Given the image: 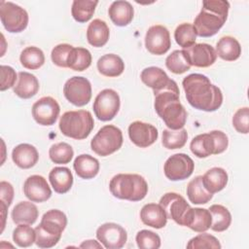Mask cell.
Listing matches in <instances>:
<instances>
[{
	"label": "cell",
	"instance_id": "obj_1",
	"mask_svg": "<svg viewBox=\"0 0 249 249\" xmlns=\"http://www.w3.org/2000/svg\"><path fill=\"white\" fill-rule=\"evenodd\" d=\"M182 86L187 101L195 109L214 112L223 103L221 89L213 85L205 75L193 73L184 78Z\"/></svg>",
	"mask_w": 249,
	"mask_h": 249
},
{
	"label": "cell",
	"instance_id": "obj_2",
	"mask_svg": "<svg viewBox=\"0 0 249 249\" xmlns=\"http://www.w3.org/2000/svg\"><path fill=\"white\" fill-rule=\"evenodd\" d=\"M154 95L155 110L165 125L173 130L183 128L187 121V111L180 102L177 83L173 81L167 88L154 92Z\"/></svg>",
	"mask_w": 249,
	"mask_h": 249
},
{
	"label": "cell",
	"instance_id": "obj_3",
	"mask_svg": "<svg viewBox=\"0 0 249 249\" xmlns=\"http://www.w3.org/2000/svg\"><path fill=\"white\" fill-rule=\"evenodd\" d=\"M230 10V3L227 0H205L202 8L196 17L194 27L196 36L211 37L225 24Z\"/></svg>",
	"mask_w": 249,
	"mask_h": 249
},
{
	"label": "cell",
	"instance_id": "obj_4",
	"mask_svg": "<svg viewBox=\"0 0 249 249\" xmlns=\"http://www.w3.org/2000/svg\"><path fill=\"white\" fill-rule=\"evenodd\" d=\"M67 225L66 215L58 209L47 211L40 224L35 228V243L40 248H51L60 240L62 231Z\"/></svg>",
	"mask_w": 249,
	"mask_h": 249
},
{
	"label": "cell",
	"instance_id": "obj_5",
	"mask_svg": "<svg viewBox=\"0 0 249 249\" xmlns=\"http://www.w3.org/2000/svg\"><path fill=\"white\" fill-rule=\"evenodd\" d=\"M109 190L117 198L140 201L148 194V184L139 174L120 173L110 180Z\"/></svg>",
	"mask_w": 249,
	"mask_h": 249
},
{
	"label": "cell",
	"instance_id": "obj_6",
	"mask_svg": "<svg viewBox=\"0 0 249 249\" xmlns=\"http://www.w3.org/2000/svg\"><path fill=\"white\" fill-rule=\"evenodd\" d=\"M58 126L63 135L83 140L90 134L94 127V121L88 110L67 111L60 117Z\"/></svg>",
	"mask_w": 249,
	"mask_h": 249
},
{
	"label": "cell",
	"instance_id": "obj_7",
	"mask_svg": "<svg viewBox=\"0 0 249 249\" xmlns=\"http://www.w3.org/2000/svg\"><path fill=\"white\" fill-rule=\"evenodd\" d=\"M228 146L229 138L227 134L221 130H212L194 137L191 141L190 149L196 157L203 159L225 152Z\"/></svg>",
	"mask_w": 249,
	"mask_h": 249
},
{
	"label": "cell",
	"instance_id": "obj_8",
	"mask_svg": "<svg viewBox=\"0 0 249 249\" xmlns=\"http://www.w3.org/2000/svg\"><path fill=\"white\" fill-rule=\"evenodd\" d=\"M122 130L113 125L102 126L90 141L91 150L100 157H107L117 152L123 145Z\"/></svg>",
	"mask_w": 249,
	"mask_h": 249
},
{
	"label": "cell",
	"instance_id": "obj_9",
	"mask_svg": "<svg viewBox=\"0 0 249 249\" xmlns=\"http://www.w3.org/2000/svg\"><path fill=\"white\" fill-rule=\"evenodd\" d=\"M0 18L4 28L10 33H19L28 24L27 12L20 6L7 1L0 2Z\"/></svg>",
	"mask_w": 249,
	"mask_h": 249
},
{
	"label": "cell",
	"instance_id": "obj_10",
	"mask_svg": "<svg viewBox=\"0 0 249 249\" xmlns=\"http://www.w3.org/2000/svg\"><path fill=\"white\" fill-rule=\"evenodd\" d=\"M160 205L165 211L167 219H172L179 226L186 227L192 207L180 194L173 192L164 194L160 199Z\"/></svg>",
	"mask_w": 249,
	"mask_h": 249
},
{
	"label": "cell",
	"instance_id": "obj_11",
	"mask_svg": "<svg viewBox=\"0 0 249 249\" xmlns=\"http://www.w3.org/2000/svg\"><path fill=\"white\" fill-rule=\"evenodd\" d=\"M120 106L121 99L118 92L112 89H105L96 95L92 108L98 120L108 122L116 117Z\"/></svg>",
	"mask_w": 249,
	"mask_h": 249
},
{
	"label": "cell",
	"instance_id": "obj_12",
	"mask_svg": "<svg viewBox=\"0 0 249 249\" xmlns=\"http://www.w3.org/2000/svg\"><path fill=\"white\" fill-rule=\"evenodd\" d=\"M63 93L65 98L73 105L85 106L91 98L90 82L85 77L74 76L65 82Z\"/></svg>",
	"mask_w": 249,
	"mask_h": 249
},
{
	"label": "cell",
	"instance_id": "obj_13",
	"mask_svg": "<svg viewBox=\"0 0 249 249\" xmlns=\"http://www.w3.org/2000/svg\"><path fill=\"white\" fill-rule=\"evenodd\" d=\"M195 169V162L184 153L170 156L164 162L163 172L170 181H181L189 178Z\"/></svg>",
	"mask_w": 249,
	"mask_h": 249
},
{
	"label": "cell",
	"instance_id": "obj_14",
	"mask_svg": "<svg viewBox=\"0 0 249 249\" xmlns=\"http://www.w3.org/2000/svg\"><path fill=\"white\" fill-rule=\"evenodd\" d=\"M145 47L149 53L155 55L166 53L171 47L168 29L160 24L149 27L145 35Z\"/></svg>",
	"mask_w": 249,
	"mask_h": 249
},
{
	"label": "cell",
	"instance_id": "obj_15",
	"mask_svg": "<svg viewBox=\"0 0 249 249\" xmlns=\"http://www.w3.org/2000/svg\"><path fill=\"white\" fill-rule=\"evenodd\" d=\"M96 238L107 249H120L126 243L127 233L119 224L104 223L97 228Z\"/></svg>",
	"mask_w": 249,
	"mask_h": 249
},
{
	"label": "cell",
	"instance_id": "obj_16",
	"mask_svg": "<svg viewBox=\"0 0 249 249\" xmlns=\"http://www.w3.org/2000/svg\"><path fill=\"white\" fill-rule=\"evenodd\" d=\"M32 117L41 125H53L59 115L60 107L52 96H44L38 99L32 106Z\"/></svg>",
	"mask_w": 249,
	"mask_h": 249
},
{
	"label": "cell",
	"instance_id": "obj_17",
	"mask_svg": "<svg viewBox=\"0 0 249 249\" xmlns=\"http://www.w3.org/2000/svg\"><path fill=\"white\" fill-rule=\"evenodd\" d=\"M191 66L205 68L209 67L217 59L215 49L206 43L194 44L188 49H183Z\"/></svg>",
	"mask_w": 249,
	"mask_h": 249
},
{
	"label": "cell",
	"instance_id": "obj_18",
	"mask_svg": "<svg viewBox=\"0 0 249 249\" xmlns=\"http://www.w3.org/2000/svg\"><path fill=\"white\" fill-rule=\"evenodd\" d=\"M128 136L131 142L137 147L147 148L157 141L159 132L153 124L135 121L128 126Z\"/></svg>",
	"mask_w": 249,
	"mask_h": 249
},
{
	"label": "cell",
	"instance_id": "obj_19",
	"mask_svg": "<svg viewBox=\"0 0 249 249\" xmlns=\"http://www.w3.org/2000/svg\"><path fill=\"white\" fill-rule=\"evenodd\" d=\"M24 196L32 202H44L52 196L47 180L41 175L29 176L23 184Z\"/></svg>",
	"mask_w": 249,
	"mask_h": 249
},
{
	"label": "cell",
	"instance_id": "obj_20",
	"mask_svg": "<svg viewBox=\"0 0 249 249\" xmlns=\"http://www.w3.org/2000/svg\"><path fill=\"white\" fill-rule=\"evenodd\" d=\"M140 78L147 87L154 90V92L167 88L174 81L167 76L165 71L157 66H150L143 69Z\"/></svg>",
	"mask_w": 249,
	"mask_h": 249
},
{
	"label": "cell",
	"instance_id": "obj_21",
	"mask_svg": "<svg viewBox=\"0 0 249 249\" xmlns=\"http://www.w3.org/2000/svg\"><path fill=\"white\" fill-rule=\"evenodd\" d=\"M12 160L18 167L22 169H28L37 163L39 160V154L33 145L21 143L13 149Z\"/></svg>",
	"mask_w": 249,
	"mask_h": 249
},
{
	"label": "cell",
	"instance_id": "obj_22",
	"mask_svg": "<svg viewBox=\"0 0 249 249\" xmlns=\"http://www.w3.org/2000/svg\"><path fill=\"white\" fill-rule=\"evenodd\" d=\"M140 219L143 224L154 229L164 228L167 223V216L160 203L145 204L140 210Z\"/></svg>",
	"mask_w": 249,
	"mask_h": 249
},
{
	"label": "cell",
	"instance_id": "obj_23",
	"mask_svg": "<svg viewBox=\"0 0 249 249\" xmlns=\"http://www.w3.org/2000/svg\"><path fill=\"white\" fill-rule=\"evenodd\" d=\"M39 88V81L33 74L21 71L18 74V82L13 88V90L18 97L28 99L38 92Z\"/></svg>",
	"mask_w": 249,
	"mask_h": 249
},
{
	"label": "cell",
	"instance_id": "obj_24",
	"mask_svg": "<svg viewBox=\"0 0 249 249\" xmlns=\"http://www.w3.org/2000/svg\"><path fill=\"white\" fill-rule=\"evenodd\" d=\"M108 14L115 25L126 26L133 18L134 10L128 1H114L108 9Z\"/></svg>",
	"mask_w": 249,
	"mask_h": 249
},
{
	"label": "cell",
	"instance_id": "obj_25",
	"mask_svg": "<svg viewBox=\"0 0 249 249\" xmlns=\"http://www.w3.org/2000/svg\"><path fill=\"white\" fill-rule=\"evenodd\" d=\"M110 30L107 23L100 19H93L88 26L87 29V39L89 45L95 48H101L109 40Z\"/></svg>",
	"mask_w": 249,
	"mask_h": 249
},
{
	"label": "cell",
	"instance_id": "obj_26",
	"mask_svg": "<svg viewBox=\"0 0 249 249\" xmlns=\"http://www.w3.org/2000/svg\"><path fill=\"white\" fill-rule=\"evenodd\" d=\"M76 174L82 179H92L99 172V161L88 154L79 155L73 162Z\"/></svg>",
	"mask_w": 249,
	"mask_h": 249
},
{
	"label": "cell",
	"instance_id": "obj_27",
	"mask_svg": "<svg viewBox=\"0 0 249 249\" xmlns=\"http://www.w3.org/2000/svg\"><path fill=\"white\" fill-rule=\"evenodd\" d=\"M50 183L57 194L67 193L73 185V175L68 167L56 166L53 167L49 174Z\"/></svg>",
	"mask_w": 249,
	"mask_h": 249
},
{
	"label": "cell",
	"instance_id": "obj_28",
	"mask_svg": "<svg viewBox=\"0 0 249 249\" xmlns=\"http://www.w3.org/2000/svg\"><path fill=\"white\" fill-rule=\"evenodd\" d=\"M96 66L101 75L109 78L118 77L122 75L124 70V60L115 53H107L102 55L97 60Z\"/></svg>",
	"mask_w": 249,
	"mask_h": 249
},
{
	"label": "cell",
	"instance_id": "obj_29",
	"mask_svg": "<svg viewBox=\"0 0 249 249\" xmlns=\"http://www.w3.org/2000/svg\"><path fill=\"white\" fill-rule=\"evenodd\" d=\"M11 216L13 222L17 225H32L37 221L39 211L32 201H20L13 208Z\"/></svg>",
	"mask_w": 249,
	"mask_h": 249
},
{
	"label": "cell",
	"instance_id": "obj_30",
	"mask_svg": "<svg viewBox=\"0 0 249 249\" xmlns=\"http://www.w3.org/2000/svg\"><path fill=\"white\" fill-rule=\"evenodd\" d=\"M228 180V173L222 167H212L202 176V184L204 188L212 195L222 191L227 186Z\"/></svg>",
	"mask_w": 249,
	"mask_h": 249
},
{
	"label": "cell",
	"instance_id": "obj_31",
	"mask_svg": "<svg viewBox=\"0 0 249 249\" xmlns=\"http://www.w3.org/2000/svg\"><path fill=\"white\" fill-rule=\"evenodd\" d=\"M217 56L226 61H234L241 54V46L232 36H224L216 44Z\"/></svg>",
	"mask_w": 249,
	"mask_h": 249
},
{
	"label": "cell",
	"instance_id": "obj_32",
	"mask_svg": "<svg viewBox=\"0 0 249 249\" xmlns=\"http://www.w3.org/2000/svg\"><path fill=\"white\" fill-rule=\"evenodd\" d=\"M212 217L206 208H192L186 227L196 232H204L211 227Z\"/></svg>",
	"mask_w": 249,
	"mask_h": 249
},
{
	"label": "cell",
	"instance_id": "obj_33",
	"mask_svg": "<svg viewBox=\"0 0 249 249\" xmlns=\"http://www.w3.org/2000/svg\"><path fill=\"white\" fill-rule=\"evenodd\" d=\"M186 192L189 200L193 204H205L213 197V195L204 188L201 175L195 177L189 182Z\"/></svg>",
	"mask_w": 249,
	"mask_h": 249
},
{
	"label": "cell",
	"instance_id": "obj_34",
	"mask_svg": "<svg viewBox=\"0 0 249 249\" xmlns=\"http://www.w3.org/2000/svg\"><path fill=\"white\" fill-rule=\"evenodd\" d=\"M209 212L212 217L210 229L214 231H224L229 229L231 223V215L227 207L221 204H213L209 207Z\"/></svg>",
	"mask_w": 249,
	"mask_h": 249
},
{
	"label": "cell",
	"instance_id": "obj_35",
	"mask_svg": "<svg viewBox=\"0 0 249 249\" xmlns=\"http://www.w3.org/2000/svg\"><path fill=\"white\" fill-rule=\"evenodd\" d=\"M91 60V53L88 49L82 47H73L68 56L67 66L68 68L74 71L81 72L88 69L90 66Z\"/></svg>",
	"mask_w": 249,
	"mask_h": 249
},
{
	"label": "cell",
	"instance_id": "obj_36",
	"mask_svg": "<svg viewBox=\"0 0 249 249\" xmlns=\"http://www.w3.org/2000/svg\"><path fill=\"white\" fill-rule=\"evenodd\" d=\"M97 4L98 1L93 0H74L71 7L73 18L80 23L89 21L92 18Z\"/></svg>",
	"mask_w": 249,
	"mask_h": 249
},
{
	"label": "cell",
	"instance_id": "obj_37",
	"mask_svg": "<svg viewBox=\"0 0 249 249\" xmlns=\"http://www.w3.org/2000/svg\"><path fill=\"white\" fill-rule=\"evenodd\" d=\"M21 65L30 70H36L42 67L45 63V54L43 51L37 47L30 46L22 50L19 55Z\"/></svg>",
	"mask_w": 249,
	"mask_h": 249
},
{
	"label": "cell",
	"instance_id": "obj_38",
	"mask_svg": "<svg viewBox=\"0 0 249 249\" xmlns=\"http://www.w3.org/2000/svg\"><path fill=\"white\" fill-rule=\"evenodd\" d=\"M188 133L183 127L181 129H163L161 136V143L164 148L168 150H175L183 148L187 142Z\"/></svg>",
	"mask_w": 249,
	"mask_h": 249
},
{
	"label": "cell",
	"instance_id": "obj_39",
	"mask_svg": "<svg viewBox=\"0 0 249 249\" xmlns=\"http://www.w3.org/2000/svg\"><path fill=\"white\" fill-rule=\"evenodd\" d=\"M165 66L170 72L174 74H183L191 68L184 50L173 51L166 57Z\"/></svg>",
	"mask_w": 249,
	"mask_h": 249
},
{
	"label": "cell",
	"instance_id": "obj_40",
	"mask_svg": "<svg viewBox=\"0 0 249 249\" xmlns=\"http://www.w3.org/2000/svg\"><path fill=\"white\" fill-rule=\"evenodd\" d=\"M174 39L183 49H188L196 44V33L194 25L188 22L179 24L174 31Z\"/></svg>",
	"mask_w": 249,
	"mask_h": 249
},
{
	"label": "cell",
	"instance_id": "obj_41",
	"mask_svg": "<svg viewBox=\"0 0 249 249\" xmlns=\"http://www.w3.org/2000/svg\"><path fill=\"white\" fill-rule=\"evenodd\" d=\"M74 156L72 147L66 142H59L53 144L49 150V157L51 160L57 164L69 163Z\"/></svg>",
	"mask_w": 249,
	"mask_h": 249
},
{
	"label": "cell",
	"instance_id": "obj_42",
	"mask_svg": "<svg viewBox=\"0 0 249 249\" xmlns=\"http://www.w3.org/2000/svg\"><path fill=\"white\" fill-rule=\"evenodd\" d=\"M13 240L19 247H29L36 240L35 229L30 225L19 224L13 231Z\"/></svg>",
	"mask_w": 249,
	"mask_h": 249
},
{
	"label": "cell",
	"instance_id": "obj_43",
	"mask_svg": "<svg viewBox=\"0 0 249 249\" xmlns=\"http://www.w3.org/2000/svg\"><path fill=\"white\" fill-rule=\"evenodd\" d=\"M222 246L214 235L201 232L200 234L191 238L187 243L188 249H201V248H213V249H220Z\"/></svg>",
	"mask_w": 249,
	"mask_h": 249
},
{
	"label": "cell",
	"instance_id": "obj_44",
	"mask_svg": "<svg viewBox=\"0 0 249 249\" xmlns=\"http://www.w3.org/2000/svg\"><path fill=\"white\" fill-rule=\"evenodd\" d=\"M137 246L141 249H158L160 247V237L152 231L141 230L135 236Z\"/></svg>",
	"mask_w": 249,
	"mask_h": 249
},
{
	"label": "cell",
	"instance_id": "obj_45",
	"mask_svg": "<svg viewBox=\"0 0 249 249\" xmlns=\"http://www.w3.org/2000/svg\"><path fill=\"white\" fill-rule=\"evenodd\" d=\"M73 49V46L69 44H58L56 45L53 50L51 53V58L53 64H55L58 67L62 68H68L67 66V60L69 53L71 50Z\"/></svg>",
	"mask_w": 249,
	"mask_h": 249
},
{
	"label": "cell",
	"instance_id": "obj_46",
	"mask_svg": "<svg viewBox=\"0 0 249 249\" xmlns=\"http://www.w3.org/2000/svg\"><path fill=\"white\" fill-rule=\"evenodd\" d=\"M232 125L235 130L242 134H247L249 131V108L242 107L237 109L232 117Z\"/></svg>",
	"mask_w": 249,
	"mask_h": 249
},
{
	"label": "cell",
	"instance_id": "obj_47",
	"mask_svg": "<svg viewBox=\"0 0 249 249\" xmlns=\"http://www.w3.org/2000/svg\"><path fill=\"white\" fill-rule=\"evenodd\" d=\"M0 72H1L0 90L4 91L10 88H14L16 85V81L18 79L15 69L9 65H1Z\"/></svg>",
	"mask_w": 249,
	"mask_h": 249
},
{
	"label": "cell",
	"instance_id": "obj_48",
	"mask_svg": "<svg viewBox=\"0 0 249 249\" xmlns=\"http://www.w3.org/2000/svg\"><path fill=\"white\" fill-rule=\"evenodd\" d=\"M14 198V188L7 181L0 182V201L4 202L8 207L12 204Z\"/></svg>",
	"mask_w": 249,
	"mask_h": 249
},
{
	"label": "cell",
	"instance_id": "obj_49",
	"mask_svg": "<svg viewBox=\"0 0 249 249\" xmlns=\"http://www.w3.org/2000/svg\"><path fill=\"white\" fill-rule=\"evenodd\" d=\"M79 247L80 248H98V249H102L103 245L100 242H98V241H96L94 239H89V240L83 241L80 244Z\"/></svg>",
	"mask_w": 249,
	"mask_h": 249
}]
</instances>
